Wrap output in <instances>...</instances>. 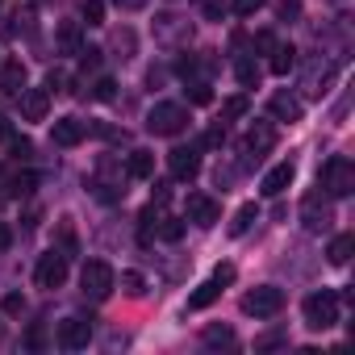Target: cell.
I'll return each mask as SVG.
<instances>
[{
	"mask_svg": "<svg viewBox=\"0 0 355 355\" xmlns=\"http://www.w3.org/2000/svg\"><path fill=\"white\" fill-rule=\"evenodd\" d=\"M121 293H125V297H142V293H146V280H142L138 272H121Z\"/></svg>",
	"mask_w": 355,
	"mask_h": 355,
	"instance_id": "cell-26",
	"label": "cell"
},
{
	"mask_svg": "<svg viewBox=\"0 0 355 355\" xmlns=\"http://www.w3.org/2000/svg\"><path fill=\"white\" fill-rule=\"evenodd\" d=\"M293 67H297V51H293V46H276V51H272V71H276V76H288Z\"/></svg>",
	"mask_w": 355,
	"mask_h": 355,
	"instance_id": "cell-19",
	"label": "cell"
},
{
	"mask_svg": "<svg viewBox=\"0 0 355 355\" xmlns=\"http://www.w3.org/2000/svg\"><path fill=\"white\" fill-rule=\"evenodd\" d=\"M51 113V92L46 88H26L21 92V117L26 121H46Z\"/></svg>",
	"mask_w": 355,
	"mask_h": 355,
	"instance_id": "cell-11",
	"label": "cell"
},
{
	"mask_svg": "<svg viewBox=\"0 0 355 355\" xmlns=\"http://www.w3.org/2000/svg\"><path fill=\"white\" fill-rule=\"evenodd\" d=\"M113 284H117V276H113V268H109L105 259H88V263H84V272H80V288H84V297L105 301V297L113 293Z\"/></svg>",
	"mask_w": 355,
	"mask_h": 355,
	"instance_id": "cell-2",
	"label": "cell"
},
{
	"mask_svg": "<svg viewBox=\"0 0 355 355\" xmlns=\"http://www.w3.org/2000/svg\"><path fill=\"white\" fill-rule=\"evenodd\" d=\"M243 309L255 313V318H276V313L284 309V293H280L276 284H259V288H251V293L243 297Z\"/></svg>",
	"mask_w": 355,
	"mask_h": 355,
	"instance_id": "cell-5",
	"label": "cell"
},
{
	"mask_svg": "<svg viewBox=\"0 0 355 355\" xmlns=\"http://www.w3.org/2000/svg\"><path fill=\"white\" fill-rule=\"evenodd\" d=\"M263 9V0H234V13L239 17H251V13H259Z\"/></svg>",
	"mask_w": 355,
	"mask_h": 355,
	"instance_id": "cell-34",
	"label": "cell"
},
{
	"mask_svg": "<svg viewBox=\"0 0 355 355\" xmlns=\"http://www.w3.org/2000/svg\"><path fill=\"white\" fill-rule=\"evenodd\" d=\"M222 142H226V130H222V125H214V130L205 134V146H222Z\"/></svg>",
	"mask_w": 355,
	"mask_h": 355,
	"instance_id": "cell-39",
	"label": "cell"
},
{
	"mask_svg": "<svg viewBox=\"0 0 355 355\" xmlns=\"http://www.w3.org/2000/svg\"><path fill=\"white\" fill-rule=\"evenodd\" d=\"M280 343H284V334H280V330H272V334H263L255 347H259V351H272V347H280Z\"/></svg>",
	"mask_w": 355,
	"mask_h": 355,
	"instance_id": "cell-37",
	"label": "cell"
},
{
	"mask_svg": "<svg viewBox=\"0 0 355 355\" xmlns=\"http://www.w3.org/2000/svg\"><path fill=\"white\" fill-rule=\"evenodd\" d=\"M334 322H338V297H334L330 288L305 297V326H309V330H330Z\"/></svg>",
	"mask_w": 355,
	"mask_h": 355,
	"instance_id": "cell-3",
	"label": "cell"
},
{
	"mask_svg": "<svg viewBox=\"0 0 355 355\" xmlns=\"http://www.w3.org/2000/svg\"><path fill=\"white\" fill-rule=\"evenodd\" d=\"M125 175H130V180H150V175H155V155L134 150V155L125 159Z\"/></svg>",
	"mask_w": 355,
	"mask_h": 355,
	"instance_id": "cell-16",
	"label": "cell"
},
{
	"mask_svg": "<svg viewBox=\"0 0 355 355\" xmlns=\"http://www.w3.org/2000/svg\"><path fill=\"white\" fill-rule=\"evenodd\" d=\"M9 247H13V230L0 222V251H9Z\"/></svg>",
	"mask_w": 355,
	"mask_h": 355,
	"instance_id": "cell-40",
	"label": "cell"
},
{
	"mask_svg": "<svg viewBox=\"0 0 355 355\" xmlns=\"http://www.w3.org/2000/svg\"><path fill=\"white\" fill-rule=\"evenodd\" d=\"M218 297H222V284H218V280H205V284H197V293L189 297V309H193V313H197V309H209Z\"/></svg>",
	"mask_w": 355,
	"mask_h": 355,
	"instance_id": "cell-17",
	"label": "cell"
},
{
	"mask_svg": "<svg viewBox=\"0 0 355 355\" xmlns=\"http://www.w3.org/2000/svg\"><path fill=\"white\" fill-rule=\"evenodd\" d=\"M189 96H193V105H209V101H214L209 84H189Z\"/></svg>",
	"mask_w": 355,
	"mask_h": 355,
	"instance_id": "cell-33",
	"label": "cell"
},
{
	"mask_svg": "<svg viewBox=\"0 0 355 355\" xmlns=\"http://www.w3.org/2000/svg\"><path fill=\"white\" fill-rule=\"evenodd\" d=\"M9 150H13V159H30V138H17V134H9Z\"/></svg>",
	"mask_w": 355,
	"mask_h": 355,
	"instance_id": "cell-30",
	"label": "cell"
},
{
	"mask_svg": "<svg viewBox=\"0 0 355 355\" xmlns=\"http://www.w3.org/2000/svg\"><path fill=\"white\" fill-rule=\"evenodd\" d=\"M255 46H259L263 55H272V51H276L280 42H276V34H272V30H259V34H255Z\"/></svg>",
	"mask_w": 355,
	"mask_h": 355,
	"instance_id": "cell-31",
	"label": "cell"
},
{
	"mask_svg": "<svg viewBox=\"0 0 355 355\" xmlns=\"http://www.w3.org/2000/svg\"><path fill=\"white\" fill-rule=\"evenodd\" d=\"M239 80H243V84H247V88H251V84H259V67H255V63H247V59H243V63H239Z\"/></svg>",
	"mask_w": 355,
	"mask_h": 355,
	"instance_id": "cell-32",
	"label": "cell"
},
{
	"mask_svg": "<svg viewBox=\"0 0 355 355\" xmlns=\"http://www.w3.org/2000/svg\"><path fill=\"white\" fill-rule=\"evenodd\" d=\"M205 347H234V330L230 326H205Z\"/></svg>",
	"mask_w": 355,
	"mask_h": 355,
	"instance_id": "cell-20",
	"label": "cell"
},
{
	"mask_svg": "<svg viewBox=\"0 0 355 355\" xmlns=\"http://www.w3.org/2000/svg\"><path fill=\"white\" fill-rule=\"evenodd\" d=\"M301 222H305V230H309V234H322V230H330V222H334V209H330V201H326L322 193H309V197L301 201Z\"/></svg>",
	"mask_w": 355,
	"mask_h": 355,
	"instance_id": "cell-6",
	"label": "cell"
},
{
	"mask_svg": "<svg viewBox=\"0 0 355 355\" xmlns=\"http://www.w3.org/2000/svg\"><path fill=\"white\" fill-rule=\"evenodd\" d=\"M21 309H26V297L21 293H9L5 297V313H21Z\"/></svg>",
	"mask_w": 355,
	"mask_h": 355,
	"instance_id": "cell-36",
	"label": "cell"
},
{
	"mask_svg": "<svg viewBox=\"0 0 355 355\" xmlns=\"http://www.w3.org/2000/svg\"><path fill=\"white\" fill-rule=\"evenodd\" d=\"M214 280H218V284H230V280H234V263H218Z\"/></svg>",
	"mask_w": 355,
	"mask_h": 355,
	"instance_id": "cell-38",
	"label": "cell"
},
{
	"mask_svg": "<svg viewBox=\"0 0 355 355\" xmlns=\"http://www.w3.org/2000/svg\"><path fill=\"white\" fill-rule=\"evenodd\" d=\"M88 338H92V322H84V318H67V322H59V347L80 351V347H88Z\"/></svg>",
	"mask_w": 355,
	"mask_h": 355,
	"instance_id": "cell-10",
	"label": "cell"
},
{
	"mask_svg": "<svg viewBox=\"0 0 355 355\" xmlns=\"http://www.w3.org/2000/svg\"><path fill=\"white\" fill-rule=\"evenodd\" d=\"M163 226H159V239H167V243H175V239H180L184 234V222H175V218H159Z\"/></svg>",
	"mask_w": 355,
	"mask_h": 355,
	"instance_id": "cell-28",
	"label": "cell"
},
{
	"mask_svg": "<svg viewBox=\"0 0 355 355\" xmlns=\"http://www.w3.org/2000/svg\"><path fill=\"white\" fill-rule=\"evenodd\" d=\"M293 175H297V167H293V163H276V167H272V171L263 175L259 193H263V197H280V193H284V189L293 184Z\"/></svg>",
	"mask_w": 355,
	"mask_h": 355,
	"instance_id": "cell-12",
	"label": "cell"
},
{
	"mask_svg": "<svg viewBox=\"0 0 355 355\" xmlns=\"http://www.w3.org/2000/svg\"><path fill=\"white\" fill-rule=\"evenodd\" d=\"M184 125H189V113H184V105H171V101H163V105H155V109L146 113V130H150V134H163V138L180 134Z\"/></svg>",
	"mask_w": 355,
	"mask_h": 355,
	"instance_id": "cell-4",
	"label": "cell"
},
{
	"mask_svg": "<svg viewBox=\"0 0 355 355\" xmlns=\"http://www.w3.org/2000/svg\"><path fill=\"white\" fill-rule=\"evenodd\" d=\"M0 76H5V88H17V84H26V67H21L17 59H5V63H0Z\"/></svg>",
	"mask_w": 355,
	"mask_h": 355,
	"instance_id": "cell-23",
	"label": "cell"
},
{
	"mask_svg": "<svg viewBox=\"0 0 355 355\" xmlns=\"http://www.w3.org/2000/svg\"><path fill=\"white\" fill-rule=\"evenodd\" d=\"M301 113H305V109H301L297 96H288V92H276V96H272V117H276V121H301Z\"/></svg>",
	"mask_w": 355,
	"mask_h": 355,
	"instance_id": "cell-15",
	"label": "cell"
},
{
	"mask_svg": "<svg viewBox=\"0 0 355 355\" xmlns=\"http://www.w3.org/2000/svg\"><path fill=\"white\" fill-rule=\"evenodd\" d=\"M351 189H355V167H351V159L347 155H330L326 167H322V193L338 201V197H351Z\"/></svg>",
	"mask_w": 355,
	"mask_h": 355,
	"instance_id": "cell-1",
	"label": "cell"
},
{
	"mask_svg": "<svg viewBox=\"0 0 355 355\" xmlns=\"http://www.w3.org/2000/svg\"><path fill=\"white\" fill-rule=\"evenodd\" d=\"M59 46H63V55H80V26H63L59 30Z\"/></svg>",
	"mask_w": 355,
	"mask_h": 355,
	"instance_id": "cell-25",
	"label": "cell"
},
{
	"mask_svg": "<svg viewBox=\"0 0 355 355\" xmlns=\"http://www.w3.org/2000/svg\"><path fill=\"white\" fill-rule=\"evenodd\" d=\"M63 280H67V255L63 251H46L38 259V284L42 288H59Z\"/></svg>",
	"mask_w": 355,
	"mask_h": 355,
	"instance_id": "cell-8",
	"label": "cell"
},
{
	"mask_svg": "<svg viewBox=\"0 0 355 355\" xmlns=\"http://www.w3.org/2000/svg\"><path fill=\"white\" fill-rule=\"evenodd\" d=\"M351 251H355V239H351V234H338V239H330V247H326V255H330L334 268H343V263L351 259Z\"/></svg>",
	"mask_w": 355,
	"mask_h": 355,
	"instance_id": "cell-18",
	"label": "cell"
},
{
	"mask_svg": "<svg viewBox=\"0 0 355 355\" xmlns=\"http://www.w3.org/2000/svg\"><path fill=\"white\" fill-rule=\"evenodd\" d=\"M80 17H84V26H105V0H84Z\"/></svg>",
	"mask_w": 355,
	"mask_h": 355,
	"instance_id": "cell-22",
	"label": "cell"
},
{
	"mask_svg": "<svg viewBox=\"0 0 355 355\" xmlns=\"http://www.w3.org/2000/svg\"><path fill=\"white\" fill-rule=\"evenodd\" d=\"M167 171L175 175V180H193V175L201 171V155H197V146H175V150L167 155Z\"/></svg>",
	"mask_w": 355,
	"mask_h": 355,
	"instance_id": "cell-7",
	"label": "cell"
},
{
	"mask_svg": "<svg viewBox=\"0 0 355 355\" xmlns=\"http://www.w3.org/2000/svg\"><path fill=\"white\" fill-rule=\"evenodd\" d=\"M272 146H276V130H272L268 121H255V125L247 130V150H255V159H259V155H268Z\"/></svg>",
	"mask_w": 355,
	"mask_h": 355,
	"instance_id": "cell-14",
	"label": "cell"
},
{
	"mask_svg": "<svg viewBox=\"0 0 355 355\" xmlns=\"http://www.w3.org/2000/svg\"><path fill=\"white\" fill-rule=\"evenodd\" d=\"M247 109H251V101H247V96H230V101H222V117H226V121L247 117Z\"/></svg>",
	"mask_w": 355,
	"mask_h": 355,
	"instance_id": "cell-24",
	"label": "cell"
},
{
	"mask_svg": "<svg viewBox=\"0 0 355 355\" xmlns=\"http://www.w3.org/2000/svg\"><path fill=\"white\" fill-rule=\"evenodd\" d=\"M184 214H189V222H197V226H214V222L222 218V205H218L214 197H205V193H193L189 205H184Z\"/></svg>",
	"mask_w": 355,
	"mask_h": 355,
	"instance_id": "cell-9",
	"label": "cell"
},
{
	"mask_svg": "<svg viewBox=\"0 0 355 355\" xmlns=\"http://www.w3.org/2000/svg\"><path fill=\"white\" fill-rule=\"evenodd\" d=\"M51 138H55V146H80V142H84V121L63 117V121H55Z\"/></svg>",
	"mask_w": 355,
	"mask_h": 355,
	"instance_id": "cell-13",
	"label": "cell"
},
{
	"mask_svg": "<svg viewBox=\"0 0 355 355\" xmlns=\"http://www.w3.org/2000/svg\"><path fill=\"white\" fill-rule=\"evenodd\" d=\"M26 347H34V351H42V347H46V334H42V326H30V334H26Z\"/></svg>",
	"mask_w": 355,
	"mask_h": 355,
	"instance_id": "cell-35",
	"label": "cell"
},
{
	"mask_svg": "<svg viewBox=\"0 0 355 355\" xmlns=\"http://www.w3.org/2000/svg\"><path fill=\"white\" fill-rule=\"evenodd\" d=\"M92 96H96V101H113V96H117V84H113L109 76H105V80H96V88H92Z\"/></svg>",
	"mask_w": 355,
	"mask_h": 355,
	"instance_id": "cell-29",
	"label": "cell"
},
{
	"mask_svg": "<svg viewBox=\"0 0 355 355\" xmlns=\"http://www.w3.org/2000/svg\"><path fill=\"white\" fill-rule=\"evenodd\" d=\"M34 184H38V175H34V171H17V175H13V197L34 193Z\"/></svg>",
	"mask_w": 355,
	"mask_h": 355,
	"instance_id": "cell-27",
	"label": "cell"
},
{
	"mask_svg": "<svg viewBox=\"0 0 355 355\" xmlns=\"http://www.w3.org/2000/svg\"><path fill=\"white\" fill-rule=\"evenodd\" d=\"M255 218H259V209H255V205H243V209L234 214V222H230V234H234V239H239V234H247Z\"/></svg>",
	"mask_w": 355,
	"mask_h": 355,
	"instance_id": "cell-21",
	"label": "cell"
}]
</instances>
